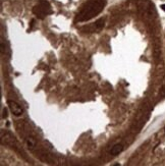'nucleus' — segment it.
Here are the masks:
<instances>
[{"label":"nucleus","mask_w":165,"mask_h":166,"mask_svg":"<svg viewBox=\"0 0 165 166\" xmlns=\"http://www.w3.org/2000/svg\"><path fill=\"white\" fill-rule=\"evenodd\" d=\"M160 7H161V9H162V10H163V11H165V4H162V5L160 6Z\"/></svg>","instance_id":"nucleus-6"},{"label":"nucleus","mask_w":165,"mask_h":166,"mask_svg":"<svg viewBox=\"0 0 165 166\" xmlns=\"http://www.w3.org/2000/svg\"><path fill=\"white\" fill-rule=\"evenodd\" d=\"M7 105L9 106V109H10V111L12 112L14 115L20 116V115L22 114V107H20V106L18 105L17 102H14V101H12V100H9V101H7Z\"/></svg>","instance_id":"nucleus-3"},{"label":"nucleus","mask_w":165,"mask_h":166,"mask_svg":"<svg viewBox=\"0 0 165 166\" xmlns=\"http://www.w3.org/2000/svg\"><path fill=\"white\" fill-rule=\"evenodd\" d=\"M34 13L39 18H44L46 15L52 13V9L50 4L48 3L46 0H40L38 3V5H36L33 9Z\"/></svg>","instance_id":"nucleus-2"},{"label":"nucleus","mask_w":165,"mask_h":166,"mask_svg":"<svg viewBox=\"0 0 165 166\" xmlns=\"http://www.w3.org/2000/svg\"><path fill=\"white\" fill-rule=\"evenodd\" d=\"M7 117V109L4 108L3 111H2V118H6Z\"/></svg>","instance_id":"nucleus-5"},{"label":"nucleus","mask_w":165,"mask_h":166,"mask_svg":"<svg viewBox=\"0 0 165 166\" xmlns=\"http://www.w3.org/2000/svg\"><path fill=\"white\" fill-rule=\"evenodd\" d=\"M105 5V0H89L87 4L82 8L81 12L77 14L79 22H86L91 20L103 10Z\"/></svg>","instance_id":"nucleus-1"},{"label":"nucleus","mask_w":165,"mask_h":166,"mask_svg":"<svg viewBox=\"0 0 165 166\" xmlns=\"http://www.w3.org/2000/svg\"><path fill=\"white\" fill-rule=\"evenodd\" d=\"M123 150V146L121 144H116L112 147V149L110 150V154L111 155H118L119 153H121Z\"/></svg>","instance_id":"nucleus-4"}]
</instances>
